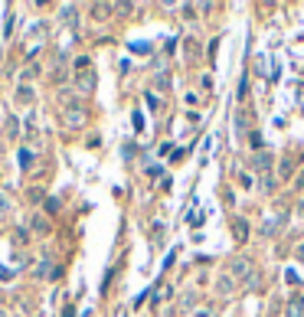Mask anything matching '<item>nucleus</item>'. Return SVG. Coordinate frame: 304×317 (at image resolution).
Wrapping results in <instances>:
<instances>
[{
  "label": "nucleus",
  "instance_id": "ddd939ff",
  "mask_svg": "<svg viewBox=\"0 0 304 317\" xmlns=\"http://www.w3.org/2000/svg\"><path fill=\"white\" fill-rule=\"evenodd\" d=\"M4 213H10V200H7L4 193H0V216H4Z\"/></svg>",
  "mask_w": 304,
  "mask_h": 317
},
{
  "label": "nucleus",
  "instance_id": "20e7f679",
  "mask_svg": "<svg viewBox=\"0 0 304 317\" xmlns=\"http://www.w3.org/2000/svg\"><path fill=\"white\" fill-rule=\"evenodd\" d=\"M33 98H36V92H33V85H20V89H16V102H20V105H30Z\"/></svg>",
  "mask_w": 304,
  "mask_h": 317
},
{
  "label": "nucleus",
  "instance_id": "1a4fd4ad",
  "mask_svg": "<svg viewBox=\"0 0 304 317\" xmlns=\"http://www.w3.org/2000/svg\"><path fill=\"white\" fill-rule=\"evenodd\" d=\"M272 164H275V161H272V154H258V157H255V170H268Z\"/></svg>",
  "mask_w": 304,
  "mask_h": 317
},
{
  "label": "nucleus",
  "instance_id": "f03ea898",
  "mask_svg": "<svg viewBox=\"0 0 304 317\" xmlns=\"http://www.w3.org/2000/svg\"><path fill=\"white\" fill-rule=\"evenodd\" d=\"M75 89H79V95H92L95 92V72L92 69H82V72L75 75Z\"/></svg>",
  "mask_w": 304,
  "mask_h": 317
},
{
  "label": "nucleus",
  "instance_id": "2eb2a0df",
  "mask_svg": "<svg viewBox=\"0 0 304 317\" xmlns=\"http://www.w3.org/2000/svg\"><path fill=\"white\" fill-rule=\"evenodd\" d=\"M294 255H298V262H301V265H304V242L298 245V249H294Z\"/></svg>",
  "mask_w": 304,
  "mask_h": 317
},
{
  "label": "nucleus",
  "instance_id": "7ed1b4c3",
  "mask_svg": "<svg viewBox=\"0 0 304 317\" xmlns=\"http://www.w3.org/2000/svg\"><path fill=\"white\" fill-rule=\"evenodd\" d=\"M85 118H88V114H85L82 108H69V111H66V128H82Z\"/></svg>",
  "mask_w": 304,
  "mask_h": 317
},
{
  "label": "nucleus",
  "instance_id": "39448f33",
  "mask_svg": "<svg viewBox=\"0 0 304 317\" xmlns=\"http://www.w3.org/2000/svg\"><path fill=\"white\" fill-rule=\"evenodd\" d=\"M216 291H219V294H232V291H236V278L222 275V278L216 281Z\"/></svg>",
  "mask_w": 304,
  "mask_h": 317
},
{
  "label": "nucleus",
  "instance_id": "4468645a",
  "mask_svg": "<svg viewBox=\"0 0 304 317\" xmlns=\"http://www.w3.org/2000/svg\"><path fill=\"white\" fill-rule=\"evenodd\" d=\"M236 235H239V239H245V223H242V219L236 223Z\"/></svg>",
  "mask_w": 304,
  "mask_h": 317
},
{
  "label": "nucleus",
  "instance_id": "f3484780",
  "mask_svg": "<svg viewBox=\"0 0 304 317\" xmlns=\"http://www.w3.org/2000/svg\"><path fill=\"white\" fill-rule=\"evenodd\" d=\"M72 314H75V307H72V304H69V307H66V314H62V317H72Z\"/></svg>",
  "mask_w": 304,
  "mask_h": 317
},
{
  "label": "nucleus",
  "instance_id": "f8f14e48",
  "mask_svg": "<svg viewBox=\"0 0 304 317\" xmlns=\"http://www.w3.org/2000/svg\"><path fill=\"white\" fill-rule=\"evenodd\" d=\"M33 226H36V232H46V229H49V226H46V219H43V216H36V219H33Z\"/></svg>",
  "mask_w": 304,
  "mask_h": 317
},
{
  "label": "nucleus",
  "instance_id": "423d86ee",
  "mask_svg": "<svg viewBox=\"0 0 304 317\" xmlns=\"http://www.w3.org/2000/svg\"><path fill=\"white\" fill-rule=\"evenodd\" d=\"M92 13H95V20H108V13H115V7L111 4H92Z\"/></svg>",
  "mask_w": 304,
  "mask_h": 317
},
{
  "label": "nucleus",
  "instance_id": "dca6fc26",
  "mask_svg": "<svg viewBox=\"0 0 304 317\" xmlns=\"http://www.w3.org/2000/svg\"><path fill=\"white\" fill-rule=\"evenodd\" d=\"M294 187H298V190H304V170L298 173V180H294Z\"/></svg>",
  "mask_w": 304,
  "mask_h": 317
},
{
  "label": "nucleus",
  "instance_id": "6ab92c4d",
  "mask_svg": "<svg viewBox=\"0 0 304 317\" xmlns=\"http://www.w3.org/2000/svg\"><path fill=\"white\" fill-rule=\"evenodd\" d=\"M0 317H10V314H7V311H0Z\"/></svg>",
  "mask_w": 304,
  "mask_h": 317
},
{
  "label": "nucleus",
  "instance_id": "a211bd4d",
  "mask_svg": "<svg viewBox=\"0 0 304 317\" xmlns=\"http://www.w3.org/2000/svg\"><path fill=\"white\" fill-rule=\"evenodd\" d=\"M196 317H210V314H206V311H200V314H196Z\"/></svg>",
  "mask_w": 304,
  "mask_h": 317
},
{
  "label": "nucleus",
  "instance_id": "0eeeda50",
  "mask_svg": "<svg viewBox=\"0 0 304 317\" xmlns=\"http://www.w3.org/2000/svg\"><path fill=\"white\" fill-rule=\"evenodd\" d=\"M288 317H304V298H291L288 301Z\"/></svg>",
  "mask_w": 304,
  "mask_h": 317
},
{
  "label": "nucleus",
  "instance_id": "9d476101",
  "mask_svg": "<svg viewBox=\"0 0 304 317\" xmlns=\"http://www.w3.org/2000/svg\"><path fill=\"white\" fill-rule=\"evenodd\" d=\"M20 164H23V170H30V167H33V154L26 151V147L20 151Z\"/></svg>",
  "mask_w": 304,
  "mask_h": 317
},
{
  "label": "nucleus",
  "instance_id": "6e6552de",
  "mask_svg": "<svg viewBox=\"0 0 304 317\" xmlns=\"http://www.w3.org/2000/svg\"><path fill=\"white\" fill-rule=\"evenodd\" d=\"M291 173H294V157H284V161H281V173H278V177H281V180H288Z\"/></svg>",
  "mask_w": 304,
  "mask_h": 317
},
{
  "label": "nucleus",
  "instance_id": "f257e3e1",
  "mask_svg": "<svg viewBox=\"0 0 304 317\" xmlns=\"http://www.w3.org/2000/svg\"><path fill=\"white\" fill-rule=\"evenodd\" d=\"M252 262L249 259H232L229 262V278H252Z\"/></svg>",
  "mask_w": 304,
  "mask_h": 317
},
{
  "label": "nucleus",
  "instance_id": "9b49d317",
  "mask_svg": "<svg viewBox=\"0 0 304 317\" xmlns=\"http://www.w3.org/2000/svg\"><path fill=\"white\" fill-rule=\"evenodd\" d=\"M236 134L245 137V114H236Z\"/></svg>",
  "mask_w": 304,
  "mask_h": 317
}]
</instances>
